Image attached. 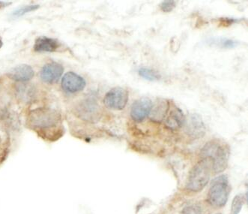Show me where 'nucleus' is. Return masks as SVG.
Masks as SVG:
<instances>
[{"mask_svg": "<svg viewBox=\"0 0 248 214\" xmlns=\"http://www.w3.org/2000/svg\"><path fill=\"white\" fill-rule=\"evenodd\" d=\"M27 124L40 137L48 141H56L64 133L61 114L53 108L42 107L32 110L29 114Z\"/></svg>", "mask_w": 248, "mask_h": 214, "instance_id": "nucleus-1", "label": "nucleus"}, {"mask_svg": "<svg viewBox=\"0 0 248 214\" xmlns=\"http://www.w3.org/2000/svg\"><path fill=\"white\" fill-rule=\"evenodd\" d=\"M201 156L202 159L209 160L214 172L219 174L227 168L230 149L227 145L214 140L205 144L201 149Z\"/></svg>", "mask_w": 248, "mask_h": 214, "instance_id": "nucleus-2", "label": "nucleus"}, {"mask_svg": "<svg viewBox=\"0 0 248 214\" xmlns=\"http://www.w3.org/2000/svg\"><path fill=\"white\" fill-rule=\"evenodd\" d=\"M212 163L208 159H202L194 165L189 174L186 188L192 193H198L209 183L212 172Z\"/></svg>", "mask_w": 248, "mask_h": 214, "instance_id": "nucleus-3", "label": "nucleus"}, {"mask_svg": "<svg viewBox=\"0 0 248 214\" xmlns=\"http://www.w3.org/2000/svg\"><path fill=\"white\" fill-rule=\"evenodd\" d=\"M230 183L226 175H220L212 181L208 193V201L215 208L225 206L230 196Z\"/></svg>", "mask_w": 248, "mask_h": 214, "instance_id": "nucleus-4", "label": "nucleus"}, {"mask_svg": "<svg viewBox=\"0 0 248 214\" xmlns=\"http://www.w3.org/2000/svg\"><path fill=\"white\" fill-rule=\"evenodd\" d=\"M75 113L82 120L91 123L98 121L101 117L99 105L95 99L93 97L85 99L81 102H79L75 109Z\"/></svg>", "mask_w": 248, "mask_h": 214, "instance_id": "nucleus-5", "label": "nucleus"}, {"mask_svg": "<svg viewBox=\"0 0 248 214\" xmlns=\"http://www.w3.org/2000/svg\"><path fill=\"white\" fill-rule=\"evenodd\" d=\"M128 101V92L122 87H115L105 95L104 103L109 109H124Z\"/></svg>", "mask_w": 248, "mask_h": 214, "instance_id": "nucleus-6", "label": "nucleus"}, {"mask_svg": "<svg viewBox=\"0 0 248 214\" xmlns=\"http://www.w3.org/2000/svg\"><path fill=\"white\" fill-rule=\"evenodd\" d=\"M86 86V82L84 78L72 71L65 74L62 79V88L66 93H79L83 91Z\"/></svg>", "mask_w": 248, "mask_h": 214, "instance_id": "nucleus-7", "label": "nucleus"}, {"mask_svg": "<svg viewBox=\"0 0 248 214\" xmlns=\"http://www.w3.org/2000/svg\"><path fill=\"white\" fill-rule=\"evenodd\" d=\"M64 68L60 63H49L44 66L40 72V77L42 82L48 84L57 83L62 75Z\"/></svg>", "mask_w": 248, "mask_h": 214, "instance_id": "nucleus-8", "label": "nucleus"}, {"mask_svg": "<svg viewBox=\"0 0 248 214\" xmlns=\"http://www.w3.org/2000/svg\"><path fill=\"white\" fill-rule=\"evenodd\" d=\"M153 102L149 99L143 97L134 101L131 109V116L136 122H142L150 115Z\"/></svg>", "mask_w": 248, "mask_h": 214, "instance_id": "nucleus-9", "label": "nucleus"}, {"mask_svg": "<svg viewBox=\"0 0 248 214\" xmlns=\"http://www.w3.org/2000/svg\"><path fill=\"white\" fill-rule=\"evenodd\" d=\"M35 75V71L33 68L27 64H21L12 68L8 76L12 79L17 82H27L33 78Z\"/></svg>", "mask_w": 248, "mask_h": 214, "instance_id": "nucleus-10", "label": "nucleus"}, {"mask_svg": "<svg viewBox=\"0 0 248 214\" xmlns=\"http://www.w3.org/2000/svg\"><path fill=\"white\" fill-rule=\"evenodd\" d=\"M60 46L61 45L60 42L55 38L40 36L35 39L33 49L35 52H38V53H42V52L52 53V52L57 51Z\"/></svg>", "mask_w": 248, "mask_h": 214, "instance_id": "nucleus-11", "label": "nucleus"}, {"mask_svg": "<svg viewBox=\"0 0 248 214\" xmlns=\"http://www.w3.org/2000/svg\"><path fill=\"white\" fill-rule=\"evenodd\" d=\"M186 123V116L182 110L173 108L170 112L169 116L166 119L165 124L170 130H175L181 128Z\"/></svg>", "mask_w": 248, "mask_h": 214, "instance_id": "nucleus-12", "label": "nucleus"}, {"mask_svg": "<svg viewBox=\"0 0 248 214\" xmlns=\"http://www.w3.org/2000/svg\"><path fill=\"white\" fill-rule=\"evenodd\" d=\"M187 132L190 136L201 138L205 134V126L200 116L193 115L187 126Z\"/></svg>", "mask_w": 248, "mask_h": 214, "instance_id": "nucleus-13", "label": "nucleus"}, {"mask_svg": "<svg viewBox=\"0 0 248 214\" xmlns=\"http://www.w3.org/2000/svg\"><path fill=\"white\" fill-rule=\"evenodd\" d=\"M170 103L167 100H161L156 104L155 106L152 108L151 110V120L155 122H161L165 117L167 112L169 111Z\"/></svg>", "mask_w": 248, "mask_h": 214, "instance_id": "nucleus-14", "label": "nucleus"}, {"mask_svg": "<svg viewBox=\"0 0 248 214\" xmlns=\"http://www.w3.org/2000/svg\"><path fill=\"white\" fill-rule=\"evenodd\" d=\"M138 73L140 77L144 79L149 81V82H155V81H158L161 79V75L157 73V71L155 70L151 69V68H146V67H142L140 68Z\"/></svg>", "mask_w": 248, "mask_h": 214, "instance_id": "nucleus-15", "label": "nucleus"}, {"mask_svg": "<svg viewBox=\"0 0 248 214\" xmlns=\"http://www.w3.org/2000/svg\"><path fill=\"white\" fill-rule=\"evenodd\" d=\"M39 8V5H24V6L20 7L19 9L14 11L12 14V18H18V17H22V16L26 15V14L38 10Z\"/></svg>", "mask_w": 248, "mask_h": 214, "instance_id": "nucleus-16", "label": "nucleus"}, {"mask_svg": "<svg viewBox=\"0 0 248 214\" xmlns=\"http://www.w3.org/2000/svg\"><path fill=\"white\" fill-rule=\"evenodd\" d=\"M245 196L242 195H238L234 198L232 202L231 214H239L242 211L243 205L245 203Z\"/></svg>", "mask_w": 248, "mask_h": 214, "instance_id": "nucleus-17", "label": "nucleus"}, {"mask_svg": "<svg viewBox=\"0 0 248 214\" xmlns=\"http://www.w3.org/2000/svg\"><path fill=\"white\" fill-rule=\"evenodd\" d=\"M212 44L218 45L223 49H234L238 46L239 42L233 39H229V38H220V39H214Z\"/></svg>", "mask_w": 248, "mask_h": 214, "instance_id": "nucleus-18", "label": "nucleus"}, {"mask_svg": "<svg viewBox=\"0 0 248 214\" xmlns=\"http://www.w3.org/2000/svg\"><path fill=\"white\" fill-rule=\"evenodd\" d=\"M18 87L17 94L20 96L22 99L30 100V99H31L32 96H33V90H32V88H31L32 86H26V85L21 84L20 86H19Z\"/></svg>", "mask_w": 248, "mask_h": 214, "instance_id": "nucleus-19", "label": "nucleus"}, {"mask_svg": "<svg viewBox=\"0 0 248 214\" xmlns=\"http://www.w3.org/2000/svg\"><path fill=\"white\" fill-rule=\"evenodd\" d=\"M176 6V2L172 1V0H166L164 2H161L160 5V8L164 12H170L175 9Z\"/></svg>", "mask_w": 248, "mask_h": 214, "instance_id": "nucleus-20", "label": "nucleus"}, {"mask_svg": "<svg viewBox=\"0 0 248 214\" xmlns=\"http://www.w3.org/2000/svg\"><path fill=\"white\" fill-rule=\"evenodd\" d=\"M183 214H197V211L193 209L192 208H187V209L185 210Z\"/></svg>", "mask_w": 248, "mask_h": 214, "instance_id": "nucleus-21", "label": "nucleus"}, {"mask_svg": "<svg viewBox=\"0 0 248 214\" xmlns=\"http://www.w3.org/2000/svg\"><path fill=\"white\" fill-rule=\"evenodd\" d=\"M11 4H12V2H2V1H0V9H4L5 7L10 5Z\"/></svg>", "mask_w": 248, "mask_h": 214, "instance_id": "nucleus-22", "label": "nucleus"}, {"mask_svg": "<svg viewBox=\"0 0 248 214\" xmlns=\"http://www.w3.org/2000/svg\"><path fill=\"white\" fill-rule=\"evenodd\" d=\"M2 45H3V42H2V39L0 38V49L2 48Z\"/></svg>", "mask_w": 248, "mask_h": 214, "instance_id": "nucleus-23", "label": "nucleus"}, {"mask_svg": "<svg viewBox=\"0 0 248 214\" xmlns=\"http://www.w3.org/2000/svg\"><path fill=\"white\" fill-rule=\"evenodd\" d=\"M0 148H1V138H0Z\"/></svg>", "mask_w": 248, "mask_h": 214, "instance_id": "nucleus-24", "label": "nucleus"}, {"mask_svg": "<svg viewBox=\"0 0 248 214\" xmlns=\"http://www.w3.org/2000/svg\"></svg>", "mask_w": 248, "mask_h": 214, "instance_id": "nucleus-25", "label": "nucleus"}]
</instances>
